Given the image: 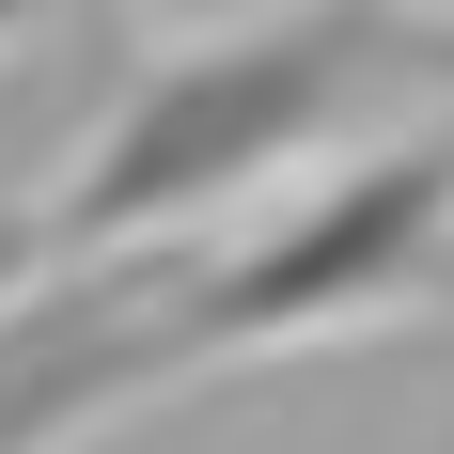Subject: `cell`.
I'll list each match as a JSON object with an SVG mask.
<instances>
[{"label":"cell","mask_w":454,"mask_h":454,"mask_svg":"<svg viewBox=\"0 0 454 454\" xmlns=\"http://www.w3.org/2000/svg\"><path fill=\"white\" fill-rule=\"evenodd\" d=\"M423 63H439V32H423L408 0H282V16H251V32H220V47L141 63L126 110L94 126V157L47 188V267L157 251L173 220L298 173L329 141H361L392 94H423Z\"/></svg>","instance_id":"obj_1"},{"label":"cell","mask_w":454,"mask_h":454,"mask_svg":"<svg viewBox=\"0 0 454 454\" xmlns=\"http://www.w3.org/2000/svg\"><path fill=\"white\" fill-rule=\"evenodd\" d=\"M439 267H454V126L423 110V126L361 141L298 220H267L251 251L204 267V376L282 361V345H345V329H392Z\"/></svg>","instance_id":"obj_2"},{"label":"cell","mask_w":454,"mask_h":454,"mask_svg":"<svg viewBox=\"0 0 454 454\" xmlns=\"http://www.w3.org/2000/svg\"><path fill=\"white\" fill-rule=\"evenodd\" d=\"M173 376H204V282L157 251L47 267L0 298V454H79L94 423H126Z\"/></svg>","instance_id":"obj_3"},{"label":"cell","mask_w":454,"mask_h":454,"mask_svg":"<svg viewBox=\"0 0 454 454\" xmlns=\"http://www.w3.org/2000/svg\"><path fill=\"white\" fill-rule=\"evenodd\" d=\"M423 110L454 126V16H439V63H423Z\"/></svg>","instance_id":"obj_4"},{"label":"cell","mask_w":454,"mask_h":454,"mask_svg":"<svg viewBox=\"0 0 454 454\" xmlns=\"http://www.w3.org/2000/svg\"><path fill=\"white\" fill-rule=\"evenodd\" d=\"M47 16H63V0H0V47H32V32H47Z\"/></svg>","instance_id":"obj_5"}]
</instances>
